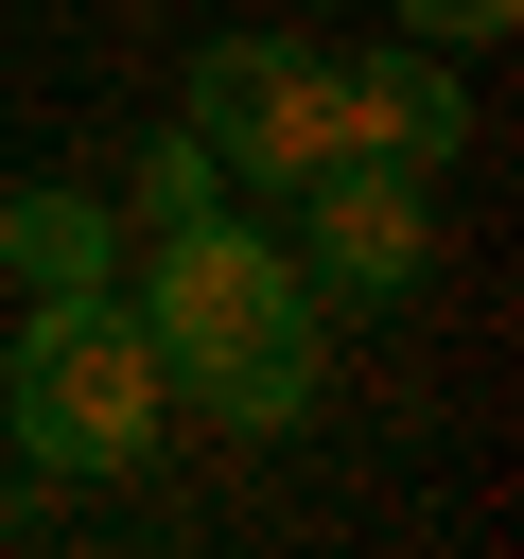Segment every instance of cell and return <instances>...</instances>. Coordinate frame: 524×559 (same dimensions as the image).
<instances>
[{
    "label": "cell",
    "instance_id": "cell-5",
    "mask_svg": "<svg viewBox=\"0 0 524 559\" xmlns=\"http://www.w3.org/2000/svg\"><path fill=\"white\" fill-rule=\"evenodd\" d=\"M332 87H349V157H402V175L472 157V87H454V52H437V35H384V52H332Z\"/></svg>",
    "mask_w": 524,
    "mask_h": 559
},
{
    "label": "cell",
    "instance_id": "cell-6",
    "mask_svg": "<svg viewBox=\"0 0 524 559\" xmlns=\"http://www.w3.org/2000/svg\"><path fill=\"white\" fill-rule=\"evenodd\" d=\"M0 262H17L35 297H87V280H122V210H105V192H17V210H0Z\"/></svg>",
    "mask_w": 524,
    "mask_h": 559
},
{
    "label": "cell",
    "instance_id": "cell-1",
    "mask_svg": "<svg viewBox=\"0 0 524 559\" xmlns=\"http://www.w3.org/2000/svg\"><path fill=\"white\" fill-rule=\"evenodd\" d=\"M140 332H157V384L210 402L227 437H297L314 419V332L332 314L279 262V227H227V210L140 227Z\"/></svg>",
    "mask_w": 524,
    "mask_h": 559
},
{
    "label": "cell",
    "instance_id": "cell-7",
    "mask_svg": "<svg viewBox=\"0 0 524 559\" xmlns=\"http://www.w3.org/2000/svg\"><path fill=\"white\" fill-rule=\"evenodd\" d=\"M192 210H227V157L175 122V140H140V157H122V227H192Z\"/></svg>",
    "mask_w": 524,
    "mask_h": 559
},
{
    "label": "cell",
    "instance_id": "cell-8",
    "mask_svg": "<svg viewBox=\"0 0 524 559\" xmlns=\"http://www.w3.org/2000/svg\"><path fill=\"white\" fill-rule=\"evenodd\" d=\"M402 35H437V52H489V35H524V0H402Z\"/></svg>",
    "mask_w": 524,
    "mask_h": 559
},
{
    "label": "cell",
    "instance_id": "cell-4",
    "mask_svg": "<svg viewBox=\"0 0 524 559\" xmlns=\"http://www.w3.org/2000/svg\"><path fill=\"white\" fill-rule=\"evenodd\" d=\"M297 210V280H314V314H402L419 280H437V175H402V157H332V175H297L279 192Z\"/></svg>",
    "mask_w": 524,
    "mask_h": 559
},
{
    "label": "cell",
    "instance_id": "cell-3",
    "mask_svg": "<svg viewBox=\"0 0 524 559\" xmlns=\"http://www.w3.org/2000/svg\"><path fill=\"white\" fill-rule=\"evenodd\" d=\"M192 140H210L245 192H297V175L349 157V87H332L314 35H210V52H192Z\"/></svg>",
    "mask_w": 524,
    "mask_h": 559
},
{
    "label": "cell",
    "instance_id": "cell-2",
    "mask_svg": "<svg viewBox=\"0 0 524 559\" xmlns=\"http://www.w3.org/2000/svg\"><path fill=\"white\" fill-rule=\"evenodd\" d=\"M0 402H17V454H35L52 489H87V472H140V454H157V419H175V384H157V332L122 314V280H87V297H35V314H17V367H0Z\"/></svg>",
    "mask_w": 524,
    "mask_h": 559
}]
</instances>
